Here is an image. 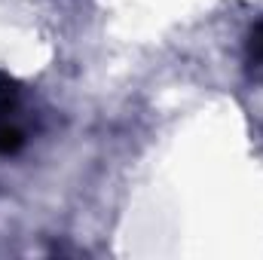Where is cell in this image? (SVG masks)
Returning a JSON list of instances; mask_svg holds the SVG:
<instances>
[{
	"label": "cell",
	"mask_w": 263,
	"mask_h": 260,
	"mask_svg": "<svg viewBox=\"0 0 263 260\" xmlns=\"http://www.w3.org/2000/svg\"><path fill=\"white\" fill-rule=\"evenodd\" d=\"M248 49H251V59L263 62V22L251 31V40H248Z\"/></svg>",
	"instance_id": "1"
}]
</instances>
